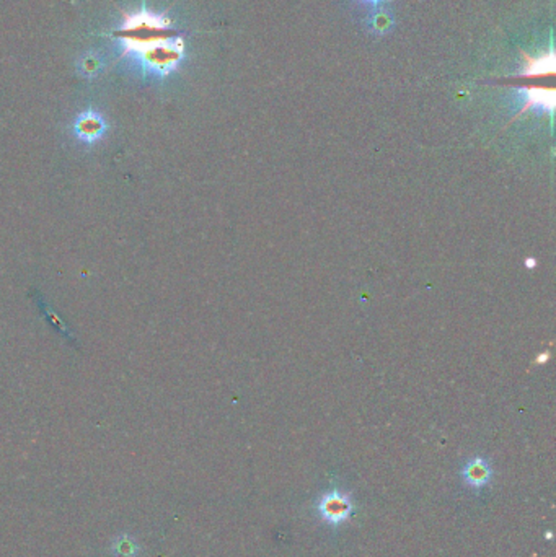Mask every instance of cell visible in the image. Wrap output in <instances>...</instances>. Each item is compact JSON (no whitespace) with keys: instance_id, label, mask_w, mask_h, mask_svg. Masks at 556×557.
I'll return each mask as SVG.
<instances>
[{"instance_id":"obj_2","label":"cell","mask_w":556,"mask_h":557,"mask_svg":"<svg viewBox=\"0 0 556 557\" xmlns=\"http://www.w3.org/2000/svg\"><path fill=\"white\" fill-rule=\"evenodd\" d=\"M493 470L489 466V463L481 456H475L471 460L467 461V465L462 470V478H464L465 484L469 486L480 489L491 481Z\"/></svg>"},{"instance_id":"obj_5","label":"cell","mask_w":556,"mask_h":557,"mask_svg":"<svg viewBox=\"0 0 556 557\" xmlns=\"http://www.w3.org/2000/svg\"><path fill=\"white\" fill-rule=\"evenodd\" d=\"M367 25L374 33H385L393 25V20L387 12H374L371 18H369Z\"/></svg>"},{"instance_id":"obj_4","label":"cell","mask_w":556,"mask_h":557,"mask_svg":"<svg viewBox=\"0 0 556 557\" xmlns=\"http://www.w3.org/2000/svg\"><path fill=\"white\" fill-rule=\"evenodd\" d=\"M113 554L116 557H136L139 554V544H137L134 539L128 534H123V536L116 538V541L111 546Z\"/></svg>"},{"instance_id":"obj_3","label":"cell","mask_w":556,"mask_h":557,"mask_svg":"<svg viewBox=\"0 0 556 557\" xmlns=\"http://www.w3.org/2000/svg\"><path fill=\"white\" fill-rule=\"evenodd\" d=\"M75 134L80 140L87 143L97 142L104 132V121L98 114L88 113L75 123Z\"/></svg>"},{"instance_id":"obj_1","label":"cell","mask_w":556,"mask_h":557,"mask_svg":"<svg viewBox=\"0 0 556 557\" xmlns=\"http://www.w3.org/2000/svg\"><path fill=\"white\" fill-rule=\"evenodd\" d=\"M318 512L325 518V522H328L329 525H339V523L346 522L352 514V500L348 494L339 492V490H329V492L323 494L320 500H318Z\"/></svg>"},{"instance_id":"obj_6","label":"cell","mask_w":556,"mask_h":557,"mask_svg":"<svg viewBox=\"0 0 556 557\" xmlns=\"http://www.w3.org/2000/svg\"><path fill=\"white\" fill-rule=\"evenodd\" d=\"M361 2L366 5H371V7H381V5H383L387 0H361Z\"/></svg>"}]
</instances>
